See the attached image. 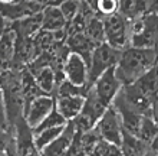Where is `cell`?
Here are the masks:
<instances>
[{
    "label": "cell",
    "instance_id": "obj_39",
    "mask_svg": "<svg viewBox=\"0 0 158 156\" xmlns=\"http://www.w3.org/2000/svg\"><path fill=\"white\" fill-rule=\"evenodd\" d=\"M78 2H82V0H78Z\"/></svg>",
    "mask_w": 158,
    "mask_h": 156
},
{
    "label": "cell",
    "instance_id": "obj_33",
    "mask_svg": "<svg viewBox=\"0 0 158 156\" xmlns=\"http://www.w3.org/2000/svg\"><path fill=\"white\" fill-rule=\"evenodd\" d=\"M63 2H66V0H43V4L46 6H52V7H59Z\"/></svg>",
    "mask_w": 158,
    "mask_h": 156
},
{
    "label": "cell",
    "instance_id": "obj_27",
    "mask_svg": "<svg viewBox=\"0 0 158 156\" xmlns=\"http://www.w3.org/2000/svg\"><path fill=\"white\" fill-rule=\"evenodd\" d=\"M89 156H122V152H121L118 145H112L105 142V140H101Z\"/></svg>",
    "mask_w": 158,
    "mask_h": 156
},
{
    "label": "cell",
    "instance_id": "obj_24",
    "mask_svg": "<svg viewBox=\"0 0 158 156\" xmlns=\"http://www.w3.org/2000/svg\"><path fill=\"white\" fill-rule=\"evenodd\" d=\"M88 90L83 87H78V85L72 84L71 81L63 80L60 84L56 85L53 97L55 98H62V97H75V96H86Z\"/></svg>",
    "mask_w": 158,
    "mask_h": 156
},
{
    "label": "cell",
    "instance_id": "obj_41",
    "mask_svg": "<svg viewBox=\"0 0 158 156\" xmlns=\"http://www.w3.org/2000/svg\"><path fill=\"white\" fill-rule=\"evenodd\" d=\"M157 156H158V155H157Z\"/></svg>",
    "mask_w": 158,
    "mask_h": 156
},
{
    "label": "cell",
    "instance_id": "obj_19",
    "mask_svg": "<svg viewBox=\"0 0 158 156\" xmlns=\"http://www.w3.org/2000/svg\"><path fill=\"white\" fill-rule=\"evenodd\" d=\"M118 13L127 20H134L137 17L147 15V0H118Z\"/></svg>",
    "mask_w": 158,
    "mask_h": 156
},
{
    "label": "cell",
    "instance_id": "obj_2",
    "mask_svg": "<svg viewBox=\"0 0 158 156\" xmlns=\"http://www.w3.org/2000/svg\"><path fill=\"white\" fill-rule=\"evenodd\" d=\"M158 45V16L144 15L129 20V47L154 48Z\"/></svg>",
    "mask_w": 158,
    "mask_h": 156
},
{
    "label": "cell",
    "instance_id": "obj_38",
    "mask_svg": "<svg viewBox=\"0 0 158 156\" xmlns=\"http://www.w3.org/2000/svg\"><path fill=\"white\" fill-rule=\"evenodd\" d=\"M0 23H6V22L3 20V17H2V16H0Z\"/></svg>",
    "mask_w": 158,
    "mask_h": 156
},
{
    "label": "cell",
    "instance_id": "obj_12",
    "mask_svg": "<svg viewBox=\"0 0 158 156\" xmlns=\"http://www.w3.org/2000/svg\"><path fill=\"white\" fill-rule=\"evenodd\" d=\"M75 135H76V130H75L73 123L68 122L63 133L55 140L53 143L49 145L45 150H42L40 156H65L66 152L69 150V148H71Z\"/></svg>",
    "mask_w": 158,
    "mask_h": 156
},
{
    "label": "cell",
    "instance_id": "obj_22",
    "mask_svg": "<svg viewBox=\"0 0 158 156\" xmlns=\"http://www.w3.org/2000/svg\"><path fill=\"white\" fill-rule=\"evenodd\" d=\"M66 126H59V127H52V129H45V130L36 131L35 133V145L38 148L39 152L45 150L49 145H52L59 136L63 133Z\"/></svg>",
    "mask_w": 158,
    "mask_h": 156
},
{
    "label": "cell",
    "instance_id": "obj_31",
    "mask_svg": "<svg viewBox=\"0 0 158 156\" xmlns=\"http://www.w3.org/2000/svg\"><path fill=\"white\" fill-rule=\"evenodd\" d=\"M158 13V0H147V15Z\"/></svg>",
    "mask_w": 158,
    "mask_h": 156
},
{
    "label": "cell",
    "instance_id": "obj_40",
    "mask_svg": "<svg viewBox=\"0 0 158 156\" xmlns=\"http://www.w3.org/2000/svg\"><path fill=\"white\" fill-rule=\"evenodd\" d=\"M157 16H158V13H157Z\"/></svg>",
    "mask_w": 158,
    "mask_h": 156
},
{
    "label": "cell",
    "instance_id": "obj_26",
    "mask_svg": "<svg viewBox=\"0 0 158 156\" xmlns=\"http://www.w3.org/2000/svg\"><path fill=\"white\" fill-rule=\"evenodd\" d=\"M68 122L63 118V116L59 113L56 109H53L48 114V117L43 120V122L39 124L36 129L33 130V133L36 131H40V130H45V129H52V127H59V126H66Z\"/></svg>",
    "mask_w": 158,
    "mask_h": 156
},
{
    "label": "cell",
    "instance_id": "obj_18",
    "mask_svg": "<svg viewBox=\"0 0 158 156\" xmlns=\"http://www.w3.org/2000/svg\"><path fill=\"white\" fill-rule=\"evenodd\" d=\"M35 77V80L38 82L39 88L42 90V93L46 96H52L53 97L55 90H56V74H55L52 67H42L39 69L32 72Z\"/></svg>",
    "mask_w": 158,
    "mask_h": 156
},
{
    "label": "cell",
    "instance_id": "obj_5",
    "mask_svg": "<svg viewBox=\"0 0 158 156\" xmlns=\"http://www.w3.org/2000/svg\"><path fill=\"white\" fill-rule=\"evenodd\" d=\"M108 107H105L99 100L94 96L91 90H88L86 96H85V104L82 107V111L79 113V116L72 120L75 130L78 133H85V131L92 130L96 126V123L102 117V114L106 111Z\"/></svg>",
    "mask_w": 158,
    "mask_h": 156
},
{
    "label": "cell",
    "instance_id": "obj_23",
    "mask_svg": "<svg viewBox=\"0 0 158 156\" xmlns=\"http://www.w3.org/2000/svg\"><path fill=\"white\" fill-rule=\"evenodd\" d=\"M83 2L89 4L96 13V16L102 19L118 13V7H119L118 0H83Z\"/></svg>",
    "mask_w": 158,
    "mask_h": 156
},
{
    "label": "cell",
    "instance_id": "obj_32",
    "mask_svg": "<svg viewBox=\"0 0 158 156\" xmlns=\"http://www.w3.org/2000/svg\"><path fill=\"white\" fill-rule=\"evenodd\" d=\"M151 117L154 120V123L158 126V100L152 103V110H151Z\"/></svg>",
    "mask_w": 158,
    "mask_h": 156
},
{
    "label": "cell",
    "instance_id": "obj_4",
    "mask_svg": "<svg viewBox=\"0 0 158 156\" xmlns=\"http://www.w3.org/2000/svg\"><path fill=\"white\" fill-rule=\"evenodd\" d=\"M105 42L117 51H124L129 47V20L119 13L104 17Z\"/></svg>",
    "mask_w": 158,
    "mask_h": 156
},
{
    "label": "cell",
    "instance_id": "obj_10",
    "mask_svg": "<svg viewBox=\"0 0 158 156\" xmlns=\"http://www.w3.org/2000/svg\"><path fill=\"white\" fill-rule=\"evenodd\" d=\"M16 51V33L6 26L0 38V72L13 68V59Z\"/></svg>",
    "mask_w": 158,
    "mask_h": 156
},
{
    "label": "cell",
    "instance_id": "obj_36",
    "mask_svg": "<svg viewBox=\"0 0 158 156\" xmlns=\"http://www.w3.org/2000/svg\"><path fill=\"white\" fill-rule=\"evenodd\" d=\"M154 65H157V67H158V45L155 47V64H154Z\"/></svg>",
    "mask_w": 158,
    "mask_h": 156
},
{
    "label": "cell",
    "instance_id": "obj_30",
    "mask_svg": "<svg viewBox=\"0 0 158 156\" xmlns=\"http://www.w3.org/2000/svg\"><path fill=\"white\" fill-rule=\"evenodd\" d=\"M12 127L9 124L7 114H6V107H4V100H3V93L0 88V130H10Z\"/></svg>",
    "mask_w": 158,
    "mask_h": 156
},
{
    "label": "cell",
    "instance_id": "obj_9",
    "mask_svg": "<svg viewBox=\"0 0 158 156\" xmlns=\"http://www.w3.org/2000/svg\"><path fill=\"white\" fill-rule=\"evenodd\" d=\"M63 74L65 78L71 81L72 84L89 90L88 88V64L78 54L69 52L63 65Z\"/></svg>",
    "mask_w": 158,
    "mask_h": 156
},
{
    "label": "cell",
    "instance_id": "obj_21",
    "mask_svg": "<svg viewBox=\"0 0 158 156\" xmlns=\"http://www.w3.org/2000/svg\"><path fill=\"white\" fill-rule=\"evenodd\" d=\"M86 38L91 41L95 47L105 42V30H104V19L99 16H94L86 23V28L83 30Z\"/></svg>",
    "mask_w": 158,
    "mask_h": 156
},
{
    "label": "cell",
    "instance_id": "obj_6",
    "mask_svg": "<svg viewBox=\"0 0 158 156\" xmlns=\"http://www.w3.org/2000/svg\"><path fill=\"white\" fill-rule=\"evenodd\" d=\"M94 130L98 133V136L102 140L119 146L124 129H122L119 114H118V111L115 110L114 105L106 109V111L102 114V117L98 120L96 126L94 127Z\"/></svg>",
    "mask_w": 158,
    "mask_h": 156
},
{
    "label": "cell",
    "instance_id": "obj_25",
    "mask_svg": "<svg viewBox=\"0 0 158 156\" xmlns=\"http://www.w3.org/2000/svg\"><path fill=\"white\" fill-rule=\"evenodd\" d=\"M157 135H158V126L154 123L152 117L151 116H144L141 126H139V131H138V137L142 139L144 142H147V143H150Z\"/></svg>",
    "mask_w": 158,
    "mask_h": 156
},
{
    "label": "cell",
    "instance_id": "obj_3",
    "mask_svg": "<svg viewBox=\"0 0 158 156\" xmlns=\"http://www.w3.org/2000/svg\"><path fill=\"white\" fill-rule=\"evenodd\" d=\"M121 51L114 49L106 42L101 43L92 51L91 61L88 65V88H91L92 84L99 78L105 71L117 65L119 59Z\"/></svg>",
    "mask_w": 158,
    "mask_h": 156
},
{
    "label": "cell",
    "instance_id": "obj_13",
    "mask_svg": "<svg viewBox=\"0 0 158 156\" xmlns=\"http://www.w3.org/2000/svg\"><path fill=\"white\" fill-rule=\"evenodd\" d=\"M85 104V96H75V97H62L55 98V109L63 116L66 122H72L79 116Z\"/></svg>",
    "mask_w": 158,
    "mask_h": 156
},
{
    "label": "cell",
    "instance_id": "obj_29",
    "mask_svg": "<svg viewBox=\"0 0 158 156\" xmlns=\"http://www.w3.org/2000/svg\"><path fill=\"white\" fill-rule=\"evenodd\" d=\"M15 145V133L10 130H0V153H6Z\"/></svg>",
    "mask_w": 158,
    "mask_h": 156
},
{
    "label": "cell",
    "instance_id": "obj_15",
    "mask_svg": "<svg viewBox=\"0 0 158 156\" xmlns=\"http://www.w3.org/2000/svg\"><path fill=\"white\" fill-rule=\"evenodd\" d=\"M66 47L69 48L71 52L78 54L79 56H82V58L86 61L88 65H89L91 55H92V51L95 49V45L86 38V35L85 33H75V35L68 36Z\"/></svg>",
    "mask_w": 158,
    "mask_h": 156
},
{
    "label": "cell",
    "instance_id": "obj_28",
    "mask_svg": "<svg viewBox=\"0 0 158 156\" xmlns=\"http://www.w3.org/2000/svg\"><path fill=\"white\" fill-rule=\"evenodd\" d=\"M79 4H81V2H78V0H66V2H63V3L59 6V10L62 12L63 17L66 19L68 23L78 15Z\"/></svg>",
    "mask_w": 158,
    "mask_h": 156
},
{
    "label": "cell",
    "instance_id": "obj_34",
    "mask_svg": "<svg viewBox=\"0 0 158 156\" xmlns=\"http://www.w3.org/2000/svg\"><path fill=\"white\" fill-rule=\"evenodd\" d=\"M17 2H20V3H33V4H42V6H45V4H43V0H17Z\"/></svg>",
    "mask_w": 158,
    "mask_h": 156
},
{
    "label": "cell",
    "instance_id": "obj_7",
    "mask_svg": "<svg viewBox=\"0 0 158 156\" xmlns=\"http://www.w3.org/2000/svg\"><path fill=\"white\" fill-rule=\"evenodd\" d=\"M121 88H122V84L115 75V67H112L109 68L108 71H105L92 84V87L89 90L99 100V103H102L105 107H111L115 97L121 91Z\"/></svg>",
    "mask_w": 158,
    "mask_h": 156
},
{
    "label": "cell",
    "instance_id": "obj_16",
    "mask_svg": "<svg viewBox=\"0 0 158 156\" xmlns=\"http://www.w3.org/2000/svg\"><path fill=\"white\" fill-rule=\"evenodd\" d=\"M20 80H22V94H23V100H25V109L33 101L35 98L40 97V96H46V94L42 93V90L39 88L33 74L27 68L22 69Z\"/></svg>",
    "mask_w": 158,
    "mask_h": 156
},
{
    "label": "cell",
    "instance_id": "obj_35",
    "mask_svg": "<svg viewBox=\"0 0 158 156\" xmlns=\"http://www.w3.org/2000/svg\"><path fill=\"white\" fill-rule=\"evenodd\" d=\"M4 29H6V23H0V38H2V35H3Z\"/></svg>",
    "mask_w": 158,
    "mask_h": 156
},
{
    "label": "cell",
    "instance_id": "obj_37",
    "mask_svg": "<svg viewBox=\"0 0 158 156\" xmlns=\"http://www.w3.org/2000/svg\"><path fill=\"white\" fill-rule=\"evenodd\" d=\"M0 2H3V3H15L17 0H0Z\"/></svg>",
    "mask_w": 158,
    "mask_h": 156
},
{
    "label": "cell",
    "instance_id": "obj_17",
    "mask_svg": "<svg viewBox=\"0 0 158 156\" xmlns=\"http://www.w3.org/2000/svg\"><path fill=\"white\" fill-rule=\"evenodd\" d=\"M42 29L49 30V32H56L60 29H66L68 22L63 17L62 12L59 10V7H52V6H46L42 10Z\"/></svg>",
    "mask_w": 158,
    "mask_h": 156
},
{
    "label": "cell",
    "instance_id": "obj_11",
    "mask_svg": "<svg viewBox=\"0 0 158 156\" xmlns=\"http://www.w3.org/2000/svg\"><path fill=\"white\" fill-rule=\"evenodd\" d=\"M42 22H43V17H42L40 12L38 15H33V16H27L23 19H19V20L6 23V26H9L16 33L17 38H33L42 29Z\"/></svg>",
    "mask_w": 158,
    "mask_h": 156
},
{
    "label": "cell",
    "instance_id": "obj_1",
    "mask_svg": "<svg viewBox=\"0 0 158 156\" xmlns=\"http://www.w3.org/2000/svg\"><path fill=\"white\" fill-rule=\"evenodd\" d=\"M155 64L154 48L128 47L121 51L119 59L115 65V75L124 85L134 84L142 75H145Z\"/></svg>",
    "mask_w": 158,
    "mask_h": 156
},
{
    "label": "cell",
    "instance_id": "obj_14",
    "mask_svg": "<svg viewBox=\"0 0 158 156\" xmlns=\"http://www.w3.org/2000/svg\"><path fill=\"white\" fill-rule=\"evenodd\" d=\"M122 156H147L148 155V143L139 139L138 136L131 135L128 131H122V139L119 143Z\"/></svg>",
    "mask_w": 158,
    "mask_h": 156
},
{
    "label": "cell",
    "instance_id": "obj_8",
    "mask_svg": "<svg viewBox=\"0 0 158 156\" xmlns=\"http://www.w3.org/2000/svg\"><path fill=\"white\" fill-rule=\"evenodd\" d=\"M55 109V97L52 96H40V97L35 98L25 109V122L27 123V126L30 129H36L48 114Z\"/></svg>",
    "mask_w": 158,
    "mask_h": 156
},
{
    "label": "cell",
    "instance_id": "obj_20",
    "mask_svg": "<svg viewBox=\"0 0 158 156\" xmlns=\"http://www.w3.org/2000/svg\"><path fill=\"white\" fill-rule=\"evenodd\" d=\"M152 68L147 72L145 75H142L139 80L135 81L134 85H135L147 98H150L151 101L154 103L155 100H158V78H157V75H155V72Z\"/></svg>",
    "mask_w": 158,
    "mask_h": 156
}]
</instances>
